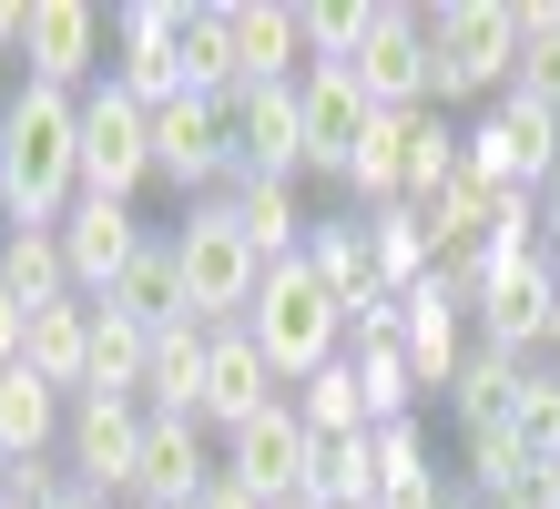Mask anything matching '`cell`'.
I'll return each instance as SVG.
<instances>
[{
    "instance_id": "1",
    "label": "cell",
    "mask_w": 560,
    "mask_h": 509,
    "mask_svg": "<svg viewBox=\"0 0 560 509\" xmlns=\"http://www.w3.org/2000/svg\"><path fill=\"white\" fill-rule=\"evenodd\" d=\"M72 204H82V92L21 82L11 92V184H0V215H11V234H31V224H61Z\"/></svg>"
},
{
    "instance_id": "2",
    "label": "cell",
    "mask_w": 560,
    "mask_h": 509,
    "mask_svg": "<svg viewBox=\"0 0 560 509\" xmlns=\"http://www.w3.org/2000/svg\"><path fill=\"white\" fill-rule=\"evenodd\" d=\"M174 276H184V316H205V326H245L255 316V296H266V255L245 245V224H235V204H184V224H174Z\"/></svg>"
},
{
    "instance_id": "3",
    "label": "cell",
    "mask_w": 560,
    "mask_h": 509,
    "mask_svg": "<svg viewBox=\"0 0 560 509\" xmlns=\"http://www.w3.org/2000/svg\"><path fill=\"white\" fill-rule=\"evenodd\" d=\"M245 336L276 357V378H285V387H306L316 367H337V357H347V305L316 286V265H306V255H295V265H266V296H255Z\"/></svg>"
},
{
    "instance_id": "4",
    "label": "cell",
    "mask_w": 560,
    "mask_h": 509,
    "mask_svg": "<svg viewBox=\"0 0 560 509\" xmlns=\"http://www.w3.org/2000/svg\"><path fill=\"white\" fill-rule=\"evenodd\" d=\"M428 21V102H469V92H510L520 82V21L510 0H439Z\"/></svg>"
},
{
    "instance_id": "5",
    "label": "cell",
    "mask_w": 560,
    "mask_h": 509,
    "mask_svg": "<svg viewBox=\"0 0 560 509\" xmlns=\"http://www.w3.org/2000/svg\"><path fill=\"white\" fill-rule=\"evenodd\" d=\"M469 184H489V194H540V184H560V113H540L530 92H500V102H489V123L469 132Z\"/></svg>"
},
{
    "instance_id": "6",
    "label": "cell",
    "mask_w": 560,
    "mask_h": 509,
    "mask_svg": "<svg viewBox=\"0 0 560 509\" xmlns=\"http://www.w3.org/2000/svg\"><path fill=\"white\" fill-rule=\"evenodd\" d=\"M143 184H153V113L133 92L92 82L82 92V194L92 204H133Z\"/></svg>"
},
{
    "instance_id": "7",
    "label": "cell",
    "mask_w": 560,
    "mask_h": 509,
    "mask_svg": "<svg viewBox=\"0 0 560 509\" xmlns=\"http://www.w3.org/2000/svg\"><path fill=\"white\" fill-rule=\"evenodd\" d=\"M153 184H174L184 204H214V184H235V123L205 92H174L153 113Z\"/></svg>"
},
{
    "instance_id": "8",
    "label": "cell",
    "mask_w": 560,
    "mask_h": 509,
    "mask_svg": "<svg viewBox=\"0 0 560 509\" xmlns=\"http://www.w3.org/2000/svg\"><path fill=\"white\" fill-rule=\"evenodd\" d=\"M143 428L153 407L143 397H72V428H61V459L92 499H133V468H143Z\"/></svg>"
},
{
    "instance_id": "9",
    "label": "cell",
    "mask_w": 560,
    "mask_h": 509,
    "mask_svg": "<svg viewBox=\"0 0 560 509\" xmlns=\"http://www.w3.org/2000/svg\"><path fill=\"white\" fill-rule=\"evenodd\" d=\"M306 468H316V438H306V418H295V397H285V407H266L255 428L224 438V479H235L245 499H266V509L306 499Z\"/></svg>"
},
{
    "instance_id": "10",
    "label": "cell",
    "mask_w": 560,
    "mask_h": 509,
    "mask_svg": "<svg viewBox=\"0 0 560 509\" xmlns=\"http://www.w3.org/2000/svg\"><path fill=\"white\" fill-rule=\"evenodd\" d=\"M224 479V449L205 418H153L143 428V468H133V509H205V489Z\"/></svg>"
},
{
    "instance_id": "11",
    "label": "cell",
    "mask_w": 560,
    "mask_h": 509,
    "mask_svg": "<svg viewBox=\"0 0 560 509\" xmlns=\"http://www.w3.org/2000/svg\"><path fill=\"white\" fill-rule=\"evenodd\" d=\"M295 113H306V174L347 184V163H357V143H368V123H377V102L357 92V72L347 61H306V72H295Z\"/></svg>"
},
{
    "instance_id": "12",
    "label": "cell",
    "mask_w": 560,
    "mask_h": 509,
    "mask_svg": "<svg viewBox=\"0 0 560 509\" xmlns=\"http://www.w3.org/2000/svg\"><path fill=\"white\" fill-rule=\"evenodd\" d=\"M224 123H235V174H266V184L306 174V113H295V82L224 92Z\"/></svg>"
},
{
    "instance_id": "13",
    "label": "cell",
    "mask_w": 560,
    "mask_h": 509,
    "mask_svg": "<svg viewBox=\"0 0 560 509\" xmlns=\"http://www.w3.org/2000/svg\"><path fill=\"white\" fill-rule=\"evenodd\" d=\"M266 407H285V378H276V357L255 347L245 326H214V357H205V418L214 438H235V428H255Z\"/></svg>"
},
{
    "instance_id": "14",
    "label": "cell",
    "mask_w": 560,
    "mask_h": 509,
    "mask_svg": "<svg viewBox=\"0 0 560 509\" xmlns=\"http://www.w3.org/2000/svg\"><path fill=\"white\" fill-rule=\"evenodd\" d=\"M347 72H357V92H368L377 113H428V21L408 0H377V31H368V51H357Z\"/></svg>"
},
{
    "instance_id": "15",
    "label": "cell",
    "mask_w": 560,
    "mask_h": 509,
    "mask_svg": "<svg viewBox=\"0 0 560 509\" xmlns=\"http://www.w3.org/2000/svg\"><path fill=\"white\" fill-rule=\"evenodd\" d=\"M113 92H133L143 113H163V102L184 92V0H133V11H122Z\"/></svg>"
},
{
    "instance_id": "16",
    "label": "cell",
    "mask_w": 560,
    "mask_h": 509,
    "mask_svg": "<svg viewBox=\"0 0 560 509\" xmlns=\"http://www.w3.org/2000/svg\"><path fill=\"white\" fill-rule=\"evenodd\" d=\"M153 245V234H143V215H133V204H72V215H61V255H72V296H92V305H103L113 286H122V265H133Z\"/></svg>"
},
{
    "instance_id": "17",
    "label": "cell",
    "mask_w": 560,
    "mask_h": 509,
    "mask_svg": "<svg viewBox=\"0 0 560 509\" xmlns=\"http://www.w3.org/2000/svg\"><path fill=\"white\" fill-rule=\"evenodd\" d=\"M21 61H31V82L82 92V82H92V61H103V11H92V0H31Z\"/></svg>"
},
{
    "instance_id": "18",
    "label": "cell",
    "mask_w": 560,
    "mask_h": 509,
    "mask_svg": "<svg viewBox=\"0 0 560 509\" xmlns=\"http://www.w3.org/2000/svg\"><path fill=\"white\" fill-rule=\"evenodd\" d=\"M205 357H214L205 316L153 326V357H143V407H153V418H194V407H205Z\"/></svg>"
},
{
    "instance_id": "19",
    "label": "cell",
    "mask_w": 560,
    "mask_h": 509,
    "mask_svg": "<svg viewBox=\"0 0 560 509\" xmlns=\"http://www.w3.org/2000/svg\"><path fill=\"white\" fill-rule=\"evenodd\" d=\"M61 428H72V397H61L42 367H0V468L11 459H51Z\"/></svg>"
},
{
    "instance_id": "20",
    "label": "cell",
    "mask_w": 560,
    "mask_h": 509,
    "mask_svg": "<svg viewBox=\"0 0 560 509\" xmlns=\"http://www.w3.org/2000/svg\"><path fill=\"white\" fill-rule=\"evenodd\" d=\"M458 367H469V305L448 296V276H428L408 296V378L418 387H448Z\"/></svg>"
},
{
    "instance_id": "21",
    "label": "cell",
    "mask_w": 560,
    "mask_h": 509,
    "mask_svg": "<svg viewBox=\"0 0 560 509\" xmlns=\"http://www.w3.org/2000/svg\"><path fill=\"white\" fill-rule=\"evenodd\" d=\"M235 72H245V82H295V72H306L295 0H235ZM245 82H235V92H245Z\"/></svg>"
},
{
    "instance_id": "22",
    "label": "cell",
    "mask_w": 560,
    "mask_h": 509,
    "mask_svg": "<svg viewBox=\"0 0 560 509\" xmlns=\"http://www.w3.org/2000/svg\"><path fill=\"white\" fill-rule=\"evenodd\" d=\"M306 265H316V286L337 296L347 316H357L368 296H387V286H377V255H368V215H316V224H306Z\"/></svg>"
},
{
    "instance_id": "23",
    "label": "cell",
    "mask_w": 560,
    "mask_h": 509,
    "mask_svg": "<svg viewBox=\"0 0 560 509\" xmlns=\"http://www.w3.org/2000/svg\"><path fill=\"white\" fill-rule=\"evenodd\" d=\"M224 204H235V224H245V245L266 255V265H295L306 255V204H295V184H266V174H235L224 184Z\"/></svg>"
},
{
    "instance_id": "24",
    "label": "cell",
    "mask_w": 560,
    "mask_h": 509,
    "mask_svg": "<svg viewBox=\"0 0 560 509\" xmlns=\"http://www.w3.org/2000/svg\"><path fill=\"white\" fill-rule=\"evenodd\" d=\"M61 397H82V367H92V296H61V305H31V357Z\"/></svg>"
},
{
    "instance_id": "25",
    "label": "cell",
    "mask_w": 560,
    "mask_h": 509,
    "mask_svg": "<svg viewBox=\"0 0 560 509\" xmlns=\"http://www.w3.org/2000/svg\"><path fill=\"white\" fill-rule=\"evenodd\" d=\"M245 72H235V0H184V92L224 102Z\"/></svg>"
},
{
    "instance_id": "26",
    "label": "cell",
    "mask_w": 560,
    "mask_h": 509,
    "mask_svg": "<svg viewBox=\"0 0 560 509\" xmlns=\"http://www.w3.org/2000/svg\"><path fill=\"white\" fill-rule=\"evenodd\" d=\"M368 255H377V286L387 296H418L428 276H439V245H428L418 204H377V215H368Z\"/></svg>"
},
{
    "instance_id": "27",
    "label": "cell",
    "mask_w": 560,
    "mask_h": 509,
    "mask_svg": "<svg viewBox=\"0 0 560 509\" xmlns=\"http://www.w3.org/2000/svg\"><path fill=\"white\" fill-rule=\"evenodd\" d=\"M143 357H153V326L92 305V367H82V397H143Z\"/></svg>"
},
{
    "instance_id": "28",
    "label": "cell",
    "mask_w": 560,
    "mask_h": 509,
    "mask_svg": "<svg viewBox=\"0 0 560 509\" xmlns=\"http://www.w3.org/2000/svg\"><path fill=\"white\" fill-rule=\"evenodd\" d=\"M0 296H21V305H61V296H72V255H61V224L0 234Z\"/></svg>"
},
{
    "instance_id": "29",
    "label": "cell",
    "mask_w": 560,
    "mask_h": 509,
    "mask_svg": "<svg viewBox=\"0 0 560 509\" xmlns=\"http://www.w3.org/2000/svg\"><path fill=\"white\" fill-rule=\"evenodd\" d=\"M113 316H133V326H174L184 316V276H174V234H153V245L122 265V286L103 296Z\"/></svg>"
},
{
    "instance_id": "30",
    "label": "cell",
    "mask_w": 560,
    "mask_h": 509,
    "mask_svg": "<svg viewBox=\"0 0 560 509\" xmlns=\"http://www.w3.org/2000/svg\"><path fill=\"white\" fill-rule=\"evenodd\" d=\"M295 397V418H306V438H368L377 418H368V397H357V357H337V367H316L306 387H285Z\"/></svg>"
},
{
    "instance_id": "31",
    "label": "cell",
    "mask_w": 560,
    "mask_h": 509,
    "mask_svg": "<svg viewBox=\"0 0 560 509\" xmlns=\"http://www.w3.org/2000/svg\"><path fill=\"white\" fill-rule=\"evenodd\" d=\"M368 499H377V449L368 438H316L306 509H368Z\"/></svg>"
},
{
    "instance_id": "32",
    "label": "cell",
    "mask_w": 560,
    "mask_h": 509,
    "mask_svg": "<svg viewBox=\"0 0 560 509\" xmlns=\"http://www.w3.org/2000/svg\"><path fill=\"white\" fill-rule=\"evenodd\" d=\"M458 468H469V489L489 499V509H500L520 479H530V468H540V449H530V438H520L510 418L500 428H469V449H458Z\"/></svg>"
},
{
    "instance_id": "33",
    "label": "cell",
    "mask_w": 560,
    "mask_h": 509,
    "mask_svg": "<svg viewBox=\"0 0 560 509\" xmlns=\"http://www.w3.org/2000/svg\"><path fill=\"white\" fill-rule=\"evenodd\" d=\"M448 397H458V428H500V418H510V397H520V357L469 347V367L448 378Z\"/></svg>"
},
{
    "instance_id": "34",
    "label": "cell",
    "mask_w": 560,
    "mask_h": 509,
    "mask_svg": "<svg viewBox=\"0 0 560 509\" xmlns=\"http://www.w3.org/2000/svg\"><path fill=\"white\" fill-rule=\"evenodd\" d=\"M295 31H306V61H357L377 31V0H295Z\"/></svg>"
},
{
    "instance_id": "35",
    "label": "cell",
    "mask_w": 560,
    "mask_h": 509,
    "mask_svg": "<svg viewBox=\"0 0 560 509\" xmlns=\"http://www.w3.org/2000/svg\"><path fill=\"white\" fill-rule=\"evenodd\" d=\"M357 397H368V418H408L418 407V378H408V347H357Z\"/></svg>"
},
{
    "instance_id": "36",
    "label": "cell",
    "mask_w": 560,
    "mask_h": 509,
    "mask_svg": "<svg viewBox=\"0 0 560 509\" xmlns=\"http://www.w3.org/2000/svg\"><path fill=\"white\" fill-rule=\"evenodd\" d=\"M510 428L530 438L540 459H560V367H520V397H510Z\"/></svg>"
},
{
    "instance_id": "37",
    "label": "cell",
    "mask_w": 560,
    "mask_h": 509,
    "mask_svg": "<svg viewBox=\"0 0 560 509\" xmlns=\"http://www.w3.org/2000/svg\"><path fill=\"white\" fill-rule=\"evenodd\" d=\"M82 479H72V459H11V468H0V499H31V509H51V499H72Z\"/></svg>"
},
{
    "instance_id": "38",
    "label": "cell",
    "mask_w": 560,
    "mask_h": 509,
    "mask_svg": "<svg viewBox=\"0 0 560 509\" xmlns=\"http://www.w3.org/2000/svg\"><path fill=\"white\" fill-rule=\"evenodd\" d=\"M368 449H377V479H418V468H439V459H428V428H418V418L368 428Z\"/></svg>"
},
{
    "instance_id": "39",
    "label": "cell",
    "mask_w": 560,
    "mask_h": 509,
    "mask_svg": "<svg viewBox=\"0 0 560 509\" xmlns=\"http://www.w3.org/2000/svg\"><path fill=\"white\" fill-rule=\"evenodd\" d=\"M510 92H530L540 113H560V42H540V51H520V82Z\"/></svg>"
},
{
    "instance_id": "40",
    "label": "cell",
    "mask_w": 560,
    "mask_h": 509,
    "mask_svg": "<svg viewBox=\"0 0 560 509\" xmlns=\"http://www.w3.org/2000/svg\"><path fill=\"white\" fill-rule=\"evenodd\" d=\"M520 51H540V42H560V0H520Z\"/></svg>"
},
{
    "instance_id": "41",
    "label": "cell",
    "mask_w": 560,
    "mask_h": 509,
    "mask_svg": "<svg viewBox=\"0 0 560 509\" xmlns=\"http://www.w3.org/2000/svg\"><path fill=\"white\" fill-rule=\"evenodd\" d=\"M21 357H31V305L0 296V367H21Z\"/></svg>"
},
{
    "instance_id": "42",
    "label": "cell",
    "mask_w": 560,
    "mask_h": 509,
    "mask_svg": "<svg viewBox=\"0 0 560 509\" xmlns=\"http://www.w3.org/2000/svg\"><path fill=\"white\" fill-rule=\"evenodd\" d=\"M540 255H560V184H540Z\"/></svg>"
},
{
    "instance_id": "43",
    "label": "cell",
    "mask_w": 560,
    "mask_h": 509,
    "mask_svg": "<svg viewBox=\"0 0 560 509\" xmlns=\"http://www.w3.org/2000/svg\"><path fill=\"white\" fill-rule=\"evenodd\" d=\"M21 31H31V0H0V51H21Z\"/></svg>"
},
{
    "instance_id": "44",
    "label": "cell",
    "mask_w": 560,
    "mask_h": 509,
    "mask_svg": "<svg viewBox=\"0 0 560 509\" xmlns=\"http://www.w3.org/2000/svg\"><path fill=\"white\" fill-rule=\"evenodd\" d=\"M205 509H266V499H245L235 479H214V489H205Z\"/></svg>"
},
{
    "instance_id": "45",
    "label": "cell",
    "mask_w": 560,
    "mask_h": 509,
    "mask_svg": "<svg viewBox=\"0 0 560 509\" xmlns=\"http://www.w3.org/2000/svg\"><path fill=\"white\" fill-rule=\"evenodd\" d=\"M0 184H11V92H0Z\"/></svg>"
},
{
    "instance_id": "46",
    "label": "cell",
    "mask_w": 560,
    "mask_h": 509,
    "mask_svg": "<svg viewBox=\"0 0 560 509\" xmlns=\"http://www.w3.org/2000/svg\"><path fill=\"white\" fill-rule=\"evenodd\" d=\"M439 509H489V499H479L469 479H448V499H439Z\"/></svg>"
},
{
    "instance_id": "47",
    "label": "cell",
    "mask_w": 560,
    "mask_h": 509,
    "mask_svg": "<svg viewBox=\"0 0 560 509\" xmlns=\"http://www.w3.org/2000/svg\"><path fill=\"white\" fill-rule=\"evenodd\" d=\"M51 509H113V499H92V489H72V499H51Z\"/></svg>"
},
{
    "instance_id": "48",
    "label": "cell",
    "mask_w": 560,
    "mask_h": 509,
    "mask_svg": "<svg viewBox=\"0 0 560 509\" xmlns=\"http://www.w3.org/2000/svg\"><path fill=\"white\" fill-rule=\"evenodd\" d=\"M550 367H560V316H550Z\"/></svg>"
},
{
    "instance_id": "49",
    "label": "cell",
    "mask_w": 560,
    "mask_h": 509,
    "mask_svg": "<svg viewBox=\"0 0 560 509\" xmlns=\"http://www.w3.org/2000/svg\"><path fill=\"white\" fill-rule=\"evenodd\" d=\"M550 489H560V459H550Z\"/></svg>"
},
{
    "instance_id": "50",
    "label": "cell",
    "mask_w": 560,
    "mask_h": 509,
    "mask_svg": "<svg viewBox=\"0 0 560 509\" xmlns=\"http://www.w3.org/2000/svg\"><path fill=\"white\" fill-rule=\"evenodd\" d=\"M0 509H31V499H0Z\"/></svg>"
},
{
    "instance_id": "51",
    "label": "cell",
    "mask_w": 560,
    "mask_h": 509,
    "mask_svg": "<svg viewBox=\"0 0 560 509\" xmlns=\"http://www.w3.org/2000/svg\"><path fill=\"white\" fill-rule=\"evenodd\" d=\"M285 509H306V499H285Z\"/></svg>"
}]
</instances>
